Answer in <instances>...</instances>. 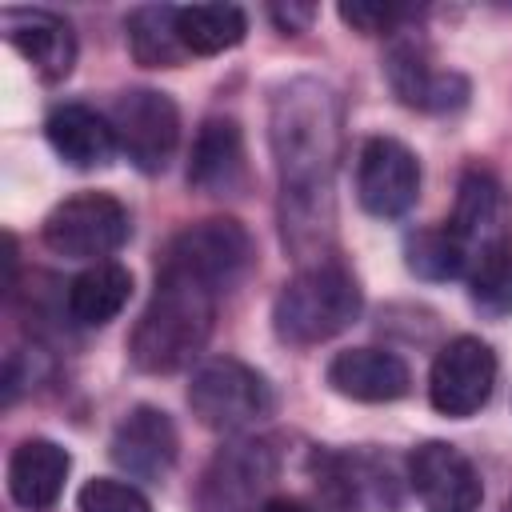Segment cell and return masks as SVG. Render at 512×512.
<instances>
[{
	"label": "cell",
	"mask_w": 512,
	"mask_h": 512,
	"mask_svg": "<svg viewBox=\"0 0 512 512\" xmlns=\"http://www.w3.org/2000/svg\"><path fill=\"white\" fill-rule=\"evenodd\" d=\"M268 144L280 176L284 244L312 264L332 240V180L344 144L340 92L320 76H292L272 92Z\"/></svg>",
	"instance_id": "obj_1"
},
{
	"label": "cell",
	"mask_w": 512,
	"mask_h": 512,
	"mask_svg": "<svg viewBox=\"0 0 512 512\" xmlns=\"http://www.w3.org/2000/svg\"><path fill=\"white\" fill-rule=\"evenodd\" d=\"M212 320H216L212 292H204L192 280L156 272V292L128 336V356L140 372L152 376L176 372L204 352L212 336Z\"/></svg>",
	"instance_id": "obj_2"
},
{
	"label": "cell",
	"mask_w": 512,
	"mask_h": 512,
	"mask_svg": "<svg viewBox=\"0 0 512 512\" xmlns=\"http://www.w3.org/2000/svg\"><path fill=\"white\" fill-rule=\"evenodd\" d=\"M364 308V292L356 276L340 260L304 264L272 300V328L284 344H324L356 324Z\"/></svg>",
	"instance_id": "obj_3"
},
{
	"label": "cell",
	"mask_w": 512,
	"mask_h": 512,
	"mask_svg": "<svg viewBox=\"0 0 512 512\" xmlns=\"http://www.w3.org/2000/svg\"><path fill=\"white\" fill-rule=\"evenodd\" d=\"M252 264H256V244L248 228L232 216H212L180 228L164 244L156 272L192 280L204 292L220 296V292H232L252 272Z\"/></svg>",
	"instance_id": "obj_4"
},
{
	"label": "cell",
	"mask_w": 512,
	"mask_h": 512,
	"mask_svg": "<svg viewBox=\"0 0 512 512\" xmlns=\"http://www.w3.org/2000/svg\"><path fill=\"white\" fill-rule=\"evenodd\" d=\"M188 408L204 428L232 436L268 420L276 408V396H272V384L252 364L236 356H212L188 380Z\"/></svg>",
	"instance_id": "obj_5"
},
{
	"label": "cell",
	"mask_w": 512,
	"mask_h": 512,
	"mask_svg": "<svg viewBox=\"0 0 512 512\" xmlns=\"http://www.w3.org/2000/svg\"><path fill=\"white\" fill-rule=\"evenodd\" d=\"M40 236L64 260H92V264H100L104 256L124 248V240L132 236V216L108 192H76V196L60 200L44 216Z\"/></svg>",
	"instance_id": "obj_6"
},
{
	"label": "cell",
	"mask_w": 512,
	"mask_h": 512,
	"mask_svg": "<svg viewBox=\"0 0 512 512\" xmlns=\"http://www.w3.org/2000/svg\"><path fill=\"white\" fill-rule=\"evenodd\" d=\"M320 488L340 512H400L404 480L376 448H340L316 456Z\"/></svg>",
	"instance_id": "obj_7"
},
{
	"label": "cell",
	"mask_w": 512,
	"mask_h": 512,
	"mask_svg": "<svg viewBox=\"0 0 512 512\" xmlns=\"http://www.w3.org/2000/svg\"><path fill=\"white\" fill-rule=\"evenodd\" d=\"M112 128L120 152L148 176L164 172L180 144V112L160 88H128L112 104Z\"/></svg>",
	"instance_id": "obj_8"
},
{
	"label": "cell",
	"mask_w": 512,
	"mask_h": 512,
	"mask_svg": "<svg viewBox=\"0 0 512 512\" xmlns=\"http://www.w3.org/2000/svg\"><path fill=\"white\" fill-rule=\"evenodd\" d=\"M276 480V448L256 436L224 444L200 480V512H256Z\"/></svg>",
	"instance_id": "obj_9"
},
{
	"label": "cell",
	"mask_w": 512,
	"mask_h": 512,
	"mask_svg": "<svg viewBox=\"0 0 512 512\" xmlns=\"http://www.w3.org/2000/svg\"><path fill=\"white\" fill-rule=\"evenodd\" d=\"M496 388V352L480 336H452L428 372V400L440 416H476Z\"/></svg>",
	"instance_id": "obj_10"
},
{
	"label": "cell",
	"mask_w": 512,
	"mask_h": 512,
	"mask_svg": "<svg viewBox=\"0 0 512 512\" xmlns=\"http://www.w3.org/2000/svg\"><path fill=\"white\" fill-rule=\"evenodd\" d=\"M420 196V160L392 136L364 140L356 156V200L376 220L404 216Z\"/></svg>",
	"instance_id": "obj_11"
},
{
	"label": "cell",
	"mask_w": 512,
	"mask_h": 512,
	"mask_svg": "<svg viewBox=\"0 0 512 512\" xmlns=\"http://www.w3.org/2000/svg\"><path fill=\"white\" fill-rule=\"evenodd\" d=\"M408 484L424 512H476L484 500L476 464L448 440H424L408 452Z\"/></svg>",
	"instance_id": "obj_12"
},
{
	"label": "cell",
	"mask_w": 512,
	"mask_h": 512,
	"mask_svg": "<svg viewBox=\"0 0 512 512\" xmlns=\"http://www.w3.org/2000/svg\"><path fill=\"white\" fill-rule=\"evenodd\" d=\"M384 76H388L396 100L416 112H456L468 100V80L460 72L436 68L428 44L416 36L396 32V40L384 56Z\"/></svg>",
	"instance_id": "obj_13"
},
{
	"label": "cell",
	"mask_w": 512,
	"mask_h": 512,
	"mask_svg": "<svg viewBox=\"0 0 512 512\" xmlns=\"http://www.w3.org/2000/svg\"><path fill=\"white\" fill-rule=\"evenodd\" d=\"M108 456L132 480H148V484L168 480V472L176 468V456H180V436H176L172 416L152 404L128 408L124 420L112 428Z\"/></svg>",
	"instance_id": "obj_14"
},
{
	"label": "cell",
	"mask_w": 512,
	"mask_h": 512,
	"mask_svg": "<svg viewBox=\"0 0 512 512\" xmlns=\"http://www.w3.org/2000/svg\"><path fill=\"white\" fill-rule=\"evenodd\" d=\"M448 228L460 236V244L468 252V264L476 256H484L488 248L512 244V208H508L504 184L484 168H468L460 176L456 208H452Z\"/></svg>",
	"instance_id": "obj_15"
},
{
	"label": "cell",
	"mask_w": 512,
	"mask_h": 512,
	"mask_svg": "<svg viewBox=\"0 0 512 512\" xmlns=\"http://www.w3.org/2000/svg\"><path fill=\"white\" fill-rule=\"evenodd\" d=\"M8 44L32 64L44 84L68 80L76 68V32L64 16L48 8H4L0 12Z\"/></svg>",
	"instance_id": "obj_16"
},
{
	"label": "cell",
	"mask_w": 512,
	"mask_h": 512,
	"mask_svg": "<svg viewBox=\"0 0 512 512\" xmlns=\"http://www.w3.org/2000/svg\"><path fill=\"white\" fill-rule=\"evenodd\" d=\"M188 184L204 196H240L248 184L244 132L232 116H208L192 140Z\"/></svg>",
	"instance_id": "obj_17"
},
{
	"label": "cell",
	"mask_w": 512,
	"mask_h": 512,
	"mask_svg": "<svg viewBox=\"0 0 512 512\" xmlns=\"http://www.w3.org/2000/svg\"><path fill=\"white\" fill-rule=\"evenodd\" d=\"M324 376L332 392L360 404H388L412 388L408 364L388 348H344L328 360Z\"/></svg>",
	"instance_id": "obj_18"
},
{
	"label": "cell",
	"mask_w": 512,
	"mask_h": 512,
	"mask_svg": "<svg viewBox=\"0 0 512 512\" xmlns=\"http://www.w3.org/2000/svg\"><path fill=\"white\" fill-rule=\"evenodd\" d=\"M72 456L48 436H28L8 456V496L28 512H48L68 480Z\"/></svg>",
	"instance_id": "obj_19"
},
{
	"label": "cell",
	"mask_w": 512,
	"mask_h": 512,
	"mask_svg": "<svg viewBox=\"0 0 512 512\" xmlns=\"http://www.w3.org/2000/svg\"><path fill=\"white\" fill-rule=\"evenodd\" d=\"M44 136H48L52 152L64 164L80 168V172H92V168L112 164V156L120 148L112 120H104L88 104H60V108H52L48 120H44Z\"/></svg>",
	"instance_id": "obj_20"
},
{
	"label": "cell",
	"mask_w": 512,
	"mask_h": 512,
	"mask_svg": "<svg viewBox=\"0 0 512 512\" xmlns=\"http://www.w3.org/2000/svg\"><path fill=\"white\" fill-rule=\"evenodd\" d=\"M132 296V272L116 260L88 264L72 284H68V312L84 328H100L124 312Z\"/></svg>",
	"instance_id": "obj_21"
},
{
	"label": "cell",
	"mask_w": 512,
	"mask_h": 512,
	"mask_svg": "<svg viewBox=\"0 0 512 512\" xmlns=\"http://www.w3.org/2000/svg\"><path fill=\"white\" fill-rule=\"evenodd\" d=\"M172 4H144L128 12V48L144 68H180L192 52L180 40Z\"/></svg>",
	"instance_id": "obj_22"
},
{
	"label": "cell",
	"mask_w": 512,
	"mask_h": 512,
	"mask_svg": "<svg viewBox=\"0 0 512 512\" xmlns=\"http://www.w3.org/2000/svg\"><path fill=\"white\" fill-rule=\"evenodd\" d=\"M176 28L192 56H216L248 36V16L236 4H192L176 12Z\"/></svg>",
	"instance_id": "obj_23"
},
{
	"label": "cell",
	"mask_w": 512,
	"mask_h": 512,
	"mask_svg": "<svg viewBox=\"0 0 512 512\" xmlns=\"http://www.w3.org/2000/svg\"><path fill=\"white\" fill-rule=\"evenodd\" d=\"M404 264L420 280H456V276H468V252H464L460 236L448 224L408 232L404 236Z\"/></svg>",
	"instance_id": "obj_24"
},
{
	"label": "cell",
	"mask_w": 512,
	"mask_h": 512,
	"mask_svg": "<svg viewBox=\"0 0 512 512\" xmlns=\"http://www.w3.org/2000/svg\"><path fill=\"white\" fill-rule=\"evenodd\" d=\"M468 296L488 316L512 312V244L488 248L468 264Z\"/></svg>",
	"instance_id": "obj_25"
},
{
	"label": "cell",
	"mask_w": 512,
	"mask_h": 512,
	"mask_svg": "<svg viewBox=\"0 0 512 512\" xmlns=\"http://www.w3.org/2000/svg\"><path fill=\"white\" fill-rule=\"evenodd\" d=\"M76 512H152L148 496L128 484V480H112V476H92L80 492H76Z\"/></svg>",
	"instance_id": "obj_26"
},
{
	"label": "cell",
	"mask_w": 512,
	"mask_h": 512,
	"mask_svg": "<svg viewBox=\"0 0 512 512\" xmlns=\"http://www.w3.org/2000/svg\"><path fill=\"white\" fill-rule=\"evenodd\" d=\"M336 12H340V20L348 28L364 32V36H384V32L396 36L400 24L408 16H416V8H404V4H372V0H352V4H340Z\"/></svg>",
	"instance_id": "obj_27"
},
{
	"label": "cell",
	"mask_w": 512,
	"mask_h": 512,
	"mask_svg": "<svg viewBox=\"0 0 512 512\" xmlns=\"http://www.w3.org/2000/svg\"><path fill=\"white\" fill-rule=\"evenodd\" d=\"M268 16L284 36H296V32H308V24L316 20V4H272Z\"/></svg>",
	"instance_id": "obj_28"
},
{
	"label": "cell",
	"mask_w": 512,
	"mask_h": 512,
	"mask_svg": "<svg viewBox=\"0 0 512 512\" xmlns=\"http://www.w3.org/2000/svg\"><path fill=\"white\" fill-rule=\"evenodd\" d=\"M256 512H312L304 500H292V496H272V500H264Z\"/></svg>",
	"instance_id": "obj_29"
},
{
	"label": "cell",
	"mask_w": 512,
	"mask_h": 512,
	"mask_svg": "<svg viewBox=\"0 0 512 512\" xmlns=\"http://www.w3.org/2000/svg\"><path fill=\"white\" fill-rule=\"evenodd\" d=\"M504 512H512V500H508V508H504Z\"/></svg>",
	"instance_id": "obj_30"
}]
</instances>
